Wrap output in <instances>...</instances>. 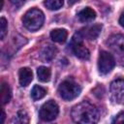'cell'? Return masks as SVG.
Returning <instances> with one entry per match:
<instances>
[{"label": "cell", "instance_id": "cell-15", "mask_svg": "<svg viewBox=\"0 0 124 124\" xmlns=\"http://www.w3.org/2000/svg\"><path fill=\"white\" fill-rule=\"evenodd\" d=\"M11 98H12L11 88H10L8 83L3 82L2 85H1V101H2V104L5 105V104L9 103Z\"/></svg>", "mask_w": 124, "mask_h": 124}, {"label": "cell", "instance_id": "cell-6", "mask_svg": "<svg viewBox=\"0 0 124 124\" xmlns=\"http://www.w3.org/2000/svg\"><path fill=\"white\" fill-rule=\"evenodd\" d=\"M115 66V60L112 54L106 50H101L98 58V69L102 75L108 74Z\"/></svg>", "mask_w": 124, "mask_h": 124}, {"label": "cell", "instance_id": "cell-2", "mask_svg": "<svg viewBox=\"0 0 124 124\" xmlns=\"http://www.w3.org/2000/svg\"><path fill=\"white\" fill-rule=\"evenodd\" d=\"M45 21V15L39 9H30L28 10L22 17L23 25L29 31H37L39 30Z\"/></svg>", "mask_w": 124, "mask_h": 124}, {"label": "cell", "instance_id": "cell-21", "mask_svg": "<svg viewBox=\"0 0 124 124\" xmlns=\"http://www.w3.org/2000/svg\"><path fill=\"white\" fill-rule=\"evenodd\" d=\"M119 24H120L122 27H124V12L121 14V16H120V17H119Z\"/></svg>", "mask_w": 124, "mask_h": 124}, {"label": "cell", "instance_id": "cell-17", "mask_svg": "<svg viewBox=\"0 0 124 124\" xmlns=\"http://www.w3.org/2000/svg\"><path fill=\"white\" fill-rule=\"evenodd\" d=\"M46 90L40 85H34V87L31 90V97L35 101L41 100L46 96Z\"/></svg>", "mask_w": 124, "mask_h": 124}, {"label": "cell", "instance_id": "cell-7", "mask_svg": "<svg viewBox=\"0 0 124 124\" xmlns=\"http://www.w3.org/2000/svg\"><path fill=\"white\" fill-rule=\"evenodd\" d=\"M110 96L115 104L124 105V78H117L110 83Z\"/></svg>", "mask_w": 124, "mask_h": 124}, {"label": "cell", "instance_id": "cell-1", "mask_svg": "<svg viewBox=\"0 0 124 124\" xmlns=\"http://www.w3.org/2000/svg\"><path fill=\"white\" fill-rule=\"evenodd\" d=\"M71 116L77 124H96L100 119L98 108L87 101L76 105L72 109Z\"/></svg>", "mask_w": 124, "mask_h": 124}, {"label": "cell", "instance_id": "cell-20", "mask_svg": "<svg viewBox=\"0 0 124 124\" xmlns=\"http://www.w3.org/2000/svg\"><path fill=\"white\" fill-rule=\"evenodd\" d=\"M111 124H124V111L119 112L112 120Z\"/></svg>", "mask_w": 124, "mask_h": 124}, {"label": "cell", "instance_id": "cell-3", "mask_svg": "<svg viewBox=\"0 0 124 124\" xmlns=\"http://www.w3.org/2000/svg\"><path fill=\"white\" fill-rule=\"evenodd\" d=\"M81 91L80 86L73 80H64L58 87L59 95L66 101H72L76 99Z\"/></svg>", "mask_w": 124, "mask_h": 124}, {"label": "cell", "instance_id": "cell-22", "mask_svg": "<svg viewBox=\"0 0 124 124\" xmlns=\"http://www.w3.org/2000/svg\"><path fill=\"white\" fill-rule=\"evenodd\" d=\"M4 120H5V112H4V110H2V112H1V120H0V124H3V123H4Z\"/></svg>", "mask_w": 124, "mask_h": 124}, {"label": "cell", "instance_id": "cell-9", "mask_svg": "<svg viewBox=\"0 0 124 124\" xmlns=\"http://www.w3.org/2000/svg\"><path fill=\"white\" fill-rule=\"evenodd\" d=\"M102 32V25L101 24H94L87 26L83 29L80 30V33L83 37V39H88V40H96L99 35Z\"/></svg>", "mask_w": 124, "mask_h": 124}, {"label": "cell", "instance_id": "cell-12", "mask_svg": "<svg viewBox=\"0 0 124 124\" xmlns=\"http://www.w3.org/2000/svg\"><path fill=\"white\" fill-rule=\"evenodd\" d=\"M78 17L81 22H85V23L90 22L93 19H95L96 12L93 9H91L90 7H85L78 14Z\"/></svg>", "mask_w": 124, "mask_h": 124}, {"label": "cell", "instance_id": "cell-11", "mask_svg": "<svg viewBox=\"0 0 124 124\" xmlns=\"http://www.w3.org/2000/svg\"><path fill=\"white\" fill-rule=\"evenodd\" d=\"M33 79V73L29 68H21L18 72V80L21 86H27Z\"/></svg>", "mask_w": 124, "mask_h": 124}, {"label": "cell", "instance_id": "cell-18", "mask_svg": "<svg viewBox=\"0 0 124 124\" xmlns=\"http://www.w3.org/2000/svg\"><path fill=\"white\" fill-rule=\"evenodd\" d=\"M64 2L62 0H46L44 2V5L51 11H56L59 10L60 8H62Z\"/></svg>", "mask_w": 124, "mask_h": 124}, {"label": "cell", "instance_id": "cell-5", "mask_svg": "<svg viewBox=\"0 0 124 124\" xmlns=\"http://www.w3.org/2000/svg\"><path fill=\"white\" fill-rule=\"evenodd\" d=\"M59 113V108L56 102L49 100L46 102L40 108V118L44 121H52L54 120Z\"/></svg>", "mask_w": 124, "mask_h": 124}, {"label": "cell", "instance_id": "cell-4", "mask_svg": "<svg viewBox=\"0 0 124 124\" xmlns=\"http://www.w3.org/2000/svg\"><path fill=\"white\" fill-rule=\"evenodd\" d=\"M82 41H83V37L80 31L75 33V35L72 38V42H71L72 50L77 57L80 59H88L90 56V52L88 48L82 44Z\"/></svg>", "mask_w": 124, "mask_h": 124}, {"label": "cell", "instance_id": "cell-8", "mask_svg": "<svg viewBox=\"0 0 124 124\" xmlns=\"http://www.w3.org/2000/svg\"><path fill=\"white\" fill-rule=\"evenodd\" d=\"M108 46L117 55L124 56V36L121 34L111 35L107 41Z\"/></svg>", "mask_w": 124, "mask_h": 124}, {"label": "cell", "instance_id": "cell-19", "mask_svg": "<svg viewBox=\"0 0 124 124\" xmlns=\"http://www.w3.org/2000/svg\"><path fill=\"white\" fill-rule=\"evenodd\" d=\"M8 31V23L5 17H1L0 18V39L4 40L6 34Z\"/></svg>", "mask_w": 124, "mask_h": 124}, {"label": "cell", "instance_id": "cell-14", "mask_svg": "<svg viewBox=\"0 0 124 124\" xmlns=\"http://www.w3.org/2000/svg\"><path fill=\"white\" fill-rule=\"evenodd\" d=\"M37 76H38V78H39L40 81H42V82H47L50 79L51 71L47 67L41 66L37 70Z\"/></svg>", "mask_w": 124, "mask_h": 124}, {"label": "cell", "instance_id": "cell-16", "mask_svg": "<svg viewBox=\"0 0 124 124\" xmlns=\"http://www.w3.org/2000/svg\"><path fill=\"white\" fill-rule=\"evenodd\" d=\"M29 115L24 109H19L14 119V124H29Z\"/></svg>", "mask_w": 124, "mask_h": 124}, {"label": "cell", "instance_id": "cell-10", "mask_svg": "<svg viewBox=\"0 0 124 124\" xmlns=\"http://www.w3.org/2000/svg\"><path fill=\"white\" fill-rule=\"evenodd\" d=\"M56 53H57V48L51 45H47L42 48L40 52V58L45 62H48L55 57Z\"/></svg>", "mask_w": 124, "mask_h": 124}, {"label": "cell", "instance_id": "cell-13", "mask_svg": "<svg viewBox=\"0 0 124 124\" xmlns=\"http://www.w3.org/2000/svg\"><path fill=\"white\" fill-rule=\"evenodd\" d=\"M68 33L65 29H54L50 32V38L56 43H64L67 39Z\"/></svg>", "mask_w": 124, "mask_h": 124}]
</instances>
